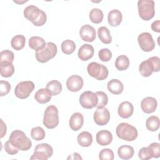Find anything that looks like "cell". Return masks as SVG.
I'll return each instance as SVG.
<instances>
[{
	"mask_svg": "<svg viewBox=\"0 0 160 160\" xmlns=\"http://www.w3.org/2000/svg\"><path fill=\"white\" fill-rule=\"evenodd\" d=\"M9 141L17 149L21 151H28L32 146V142L26 134L21 130H14L9 136Z\"/></svg>",
	"mask_w": 160,
	"mask_h": 160,
	"instance_id": "6da1fadb",
	"label": "cell"
},
{
	"mask_svg": "<svg viewBox=\"0 0 160 160\" xmlns=\"http://www.w3.org/2000/svg\"><path fill=\"white\" fill-rule=\"evenodd\" d=\"M117 136L124 141H134L138 136L137 129L127 122H121L118 125L116 129Z\"/></svg>",
	"mask_w": 160,
	"mask_h": 160,
	"instance_id": "7a4b0ae2",
	"label": "cell"
},
{
	"mask_svg": "<svg viewBox=\"0 0 160 160\" xmlns=\"http://www.w3.org/2000/svg\"><path fill=\"white\" fill-rule=\"evenodd\" d=\"M160 70V59L158 56H152L142 61L139 66V71L143 77L150 76L153 72Z\"/></svg>",
	"mask_w": 160,
	"mask_h": 160,
	"instance_id": "3957f363",
	"label": "cell"
},
{
	"mask_svg": "<svg viewBox=\"0 0 160 160\" xmlns=\"http://www.w3.org/2000/svg\"><path fill=\"white\" fill-rule=\"evenodd\" d=\"M138 8L139 16L142 20L149 21L154 16V1L152 0H139Z\"/></svg>",
	"mask_w": 160,
	"mask_h": 160,
	"instance_id": "277c9868",
	"label": "cell"
},
{
	"mask_svg": "<svg viewBox=\"0 0 160 160\" xmlns=\"http://www.w3.org/2000/svg\"><path fill=\"white\" fill-rule=\"evenodd\" d=\"M42 122L48 129H54L57 127L59 124V115L56 106L50 105L46 108Z\"/></svg>",
	"mask_w": 160,
	"mask_h": 160,
	"instance_id": "5b68a950",
	"label": "cell"
},
{
	"mask_svg": "<svg viewBox=\"0 0 160 160\" xmlns=\"http://www.w3.org/2000/svg\"><path fill=\"white\" fill-rule=\"evenodd\" d=\"M57 52V46L52 42H48L42 49L36 51V60L41 63H45L54 58Z\"/></svg>",
	"mask_w": 160,
	"mask_h": 160,
	"instance_id": "8992f818",
	"label": "cell"
},
{
	"mask_svg": "<svg viewBox=\"0 0 160 160\" xmlns=\"http://www.w3.org/2000/svg\"><path fill=\"white\" fill-rule=\"evenodd\" d=\"M87 71L89 75L97 80L102 81L108 76V68L103 64L96 62H92L88 65Z\"/></svg>",
	"mask_w": 160,
	"mask_h": 160,
	"instance_id": "52a82bcc",
	"label": "cell"
},
{
	"mask_svg": "<svg viewBox=\"0 0 160 160\" xmlns=\"http://www.w3.org/2000/svg\"><path fill=\"white\" fill-rule=\"evenodd\" d=\"M53 153V149L48 143L38 144L34 148V153L30 158L31 160H47L51 157Z\"/></svg>",
	"mask_w": 160,
	"mask_h": 160,
	"instance_id": "ba28073f",
	"label": "cell"
},
{
	"mask_svg": "<svg viewBox=\"0 0 160 160\" xmlns=\"http://www.w3.org/2000/svg\"><path fill=\"white\" fill-rule=\"evenodd\" d=\"M35 85L32 81H25L19 82L14 89L15 96L21 99H26L33 91Z\"/></svg>",
	"mask_w": 160,
	"mask_h": 160,
	"instance_id": "9c48e42d",
	"label": "cell"
},
{
	"mask_svg": "<svg viewBox=\"0 0 160 160\" xmlns=\"http://www.w3.org/2000/svg\"><path fill=\"white\" fill-rule=\"evenodd\" d=\"M98 102V96L96 93L86 91L83 92L79 97V103L85 109H92L96 107Z\"/></svg>",
	"mask_w": 160,
	"mask_h": 160,
	"instance_id": "30bf717a",
	"label": "cell"
},
{
	"mask_svg": "<svg viewBox=\"0 0 160 160\" xmlns=\"http://www.w3.org/2000/svg\"><path fill=\"white\" fill-rule=\"evenodd\" d=\"M138 41L140 48L144 52H150L155 48V42L149 32L141 33L138 37Z\"/></svg>",
	"mask_w": 160,
	"mask_h": 160,
	"instance_id": "8fae6325",
	"label": "cell"
},
{
	"mask_svg": "<svg viewBox=\"0 0 160 160\" xmlns=\"http://www.w3.org/2000/svg\"><path fill=\"white\" fill-rule=\"evenodd\" d=\"M93 118L97 125L104 126L108 123L110 119L109 111L105 107L97 108L94 113Z\"/></svg>",
	"mask_w": 160,
	"mask_h": 160,
	"instance_id": "7c38bea8",
	"label": "cell"
},
{
	"mask_svg": "<svg viewBox=\"0 0 160 160\" xmlns=\"http://www.w3.org/2000/svg\"><path fill=\"white\" fill-rule=\"evenodd\" d=\"M84 84L82 78L79 75H72L66 81V86L71 92H78L82 89Z\"/></svg>",
	"mask_w": 160,
	"mask_h": 160,
	"instance_id": "4fadbf2b",
	"label": "cell"
},
{
	"mask_svg": "<svg viewBox=\"0 0 160 160\" xmlns=\"http://www.w3.org/2000/svg\"><path fill=\"white\" fill-rule=\"evenodd\" d=\"M79 35L81 38L86 42H92L96 37L95 29L89 24L83 25L79 30Z\"/></svg>",
	"mask_w": 160,
	"mask_h": 160,
	"instance_id": "5bb4252c",
	"label": "cell"
},
{
	"mask_svg": "<svg viewBox=\"0 0 160 160\" xmlns=\"http://www.w3.org/2000/svg\"><path fill=\"white\" fill-rule=\"evenodd\" d=\"M158 106L156 99L153 97H146L141 102V107L142 111L146 114L154 112Z\"/></svg>",
	"mask_w": 160,
	"mask_h": 160,
	"instance_id": "9a60e30c",
	"label": "cell"
},
{
	"mask_svg": "<svg viewBox=\"0 0 160 160\" xmlns=\"http://www.w3.org/2000/svg\"><path fill=\"white\" fill-rule=\"evenodd\" d=\"M94 53V48L89 44H84L82 45L79 49L78 56L81 61H86L92 58Z\"/></svg>",
	"mask_w": 160,
	"mask_h": 160,
	"instance_id": "2e32d148",
	"label": "cell"
},
{
	"mask_svg": "<svg viewBox=\"0 0 160 160\" xmlns=\"http://www.w3.org/2000/svg\"><path fill=\"white\" fill-rule=\"evenodd\" d=\"M134 112V106L129 101L122 102L118 109L119 116L122 118H129Z\"/></svg>",
	"mask_w": 160,
	"mask_h": 160,
	"instance_id": "e0dca14e",
	"label": "cell"
},
{
	"mask_svg": "<svg viewBox=\"0 0 160 160\" xmlns=\"http://www.w3.org/2000/svg\"><path fill=\"white\" fill-rule=\"evenodd\" d=\"M41 9L34 5H29L27 6L23 12L24 16L28 21L34 22L39 18Z\"/></svg>",
	"mask_w": 160,
	"mask_h": 160,
	"instance_id": "ac0fdd59",
	"label": "cell"
},
{
	"mask_svg": "<svg viewBox=\"0 0 160 160\" xmlns=\"http://www.w3.org/2000/svg\"><path fill=\"white\" fill-rule=\"evenodd\" d=\"M84 123V117L80 112H74L70 117L69 124L70 128L74 131H77L79 130Z\"/></svg>",
	"mask_w": 160,
	"mask_h": 160,
	"instance_id": "d6986e66",
	"label": "cell"
},
{
	"mask_svg": "<svg viewBox=\"0 0 160 160\" xmlns=\"http://www.w3.org/2000/svg\"><path fill=\"white\" fill-rule=\"evenodd\" d=\"M112 133L108 130H101L96 135V140L101 146L109 145L112 141Z\"/></svg>",
	"mask_w": 160,
	"mask_h": 160,
	"instance_id": "ffe728a7",
	"label": "cell"
},
{
	"mask_svg": "<svg viewBox=\"0 0 160 160\" xmlns=\"http://www.w3.org/2000/svg\"><path fill=\"white\" fill-rule=\"evenodd\" d=\"M122 19V13L118 9H112L108 14V21L110 26L116 27L119 26Z\"/></svg>",
	"mask_w": 160,
	"mask_h": 160,
	"instance_id": "44dd1931",
	"label": "cell"
},
{
	"mask_svg": "<svg viewBox=\"0 0 160 160\" xmlns=\"http://www.w3.org/2000/svg\"><path fill=\"white\" fill-rule=\"evenodd\" d=\"M52 94L49 90L46 88L39 89L35 94V100L40 104H45L51 99Z\"/></svg>",
	"mask_w": 160,
	"mask_h": 160,
	"instance_id": "7402d4cb",
	"label": "cell"
},
{
	"mask_svg": "<svg viewBox=\"0 0 160 160\" xmlns=\"http://www.w3.org/2000/svg\"><path fill=\"white\" fill-rule=\"evenodd\" d=\"M108 91L113 94H120L124 90V86L122 82L117 79L110 80L107 84Z\"/></svg>",
	"mask_w": 160,
	"mask_h": 160,
	"instance_id": "603a6c76",
	"label": "cell"
},
{
	"mask_svg": "<svg viewBox=\"0 0 160 160\" xmlns=\"http://www.w3.org/2000/svg\"><path fill=\"white\" fill-rule=\"evenodd\" d=\"M28 44L30 48L38 51L42 49L45 47L46 42L42 38L35 36L29 38Z\"/></svg>",
	"mask_w": 160,
	"mask_h": 160,
	"instance_id": "cb8c5ba5",
	"label": "cell"
},
{
	"mask_svg": "<svg viewBox=\"0 0 160 160\" xmlns=\"http://www.w3.org/2000/svg\"><path fill=\"white\" fill-rule=\"evenodd\" d=\"M92 136L88 131H82L77 137L78 144L84 148L89 147L92 142Z\"/></svg>",
	"mask_w": 160,
	"mask_h": 160,
	"instance_id": "d4e9b609",
	"label": "cell"
},
{
	"mask_svg": "<svg viewBox=\"0 0 160 160\" xmlns=\"http://www.w3.org/2000/svg\"><path fill=\"white\" fill-rule=\"evenodd\" d=\"M134 153V148L129 145H122L118 149V156L122 159H129L132 158Z\"/></svg>",
	"mask_w": 160,
	"mask_h": 160,
	"instance_id": "484cf974",
	"label": "cell"
},
{
	"mask_svg": "<svg viewBox=\"0 0 160 160\" xmlns=\"http://www.w3.org/2000/svg\"><path fill=\"white\" fill-rule=\"evenodd\" d=\"M98 35L100 41L104 44H108L112 41V37L110 31L105 26H101L98 28Z\"/></svg>",
	"mask_w": 160,
	"mask_h": 160,
	"instance_id": "4316f807",
	"label": "cell"
},
{
	"mask_svg": "<svg viewBox=\"0 0 160 160\" xmlns=\"http://www.w3.org/2000/svg\"><path fill=\"white\" fill-rule=\"evenodd\" d=\"M14 72V67L12 62H0V73L2 77L9 78Z\"/></svg>",
	"mask_w": 160,
	"mask_h": 160,
	"instance_id": "83f0119b",
	"label": "cell"
},
{
	"mask_svg": "<svg viewBox=\"0 0 160 160\" xmlns=\"http://www.w3.org/2000/svg\"><path fill=\"white\" fill-rule=\"evenodd\" d=\"M26 38L23 35L21 34L14 36L11 41V45L12 48L16 51H19L24 48Z\"/></svg>",
	"mask_w": 160,
	"mask_h": 160,
	"instance_id": "f1b7e54d",
	"label": "cell"
},
{
	"mask_svg": "<svg viewBox=\"0 0 160 160\" xmlns=\"http://www.w3.org/2000/svg\"><path fill=\"white\" fill-rule=\"evenodd\" d=\"M46 88L49 90L52 96H56L60 94L62 91V84L58 80H52L46 84Z\"/></svg>",
	"mask_w": 160,
	"mask_h": 160,
	"instance_id": "f546056e",
	"label": "cell"
},
{
	"mask_svg": "<svg viewBox=\"0 0 160 160\" xmlns=\"http://www.w3.org/2000/svg\"><path fill=\"white\" fill-rule=\"evenodd\" d=\"M129 66V59L125 55L119 56L115 61V67L119 71H124Z\"/></svg>",
	"mask_w": 160,
	"mask_h": 160,
	"instance_id": "4dcf8cb0",
	"label": "cell"
},
{
	"mask_svg": "<svg viewBox=\"0 0 160 160\" xmlns=\"http://www.w3.org/2000/svg\"><path fill=\"white\" fill-rule=\"evenodd\" d=\"M160 125L159 119L156 116H151L149 117L146 121V127L148 130L154 132L156 131Z\"/></svg>",
	"mask_w": 160,
	"mask_h": 160,
	"instance_id": "1f68e13d",
	"label": "cell"
},
{
	"mask_svg": "<svg viewBox=\"0 0 160 160\" xmlns=\"http://www.w3.org/2000/svg\"><path fill=\"white\" fill-rule=\"evenodd\" d=\"M89 17L91 22L95 24H99L102 22L104 14L102 11L100 9L93 8L91 10Z\"/></svg>",
	"mask_w": 160,
	"mask_h": 160,
	"instance_id": "d6a6232c",
	"label": "cell"
},
{
	"mask_svg": "<svg viewBox=\"0 0 160 160\" xmlns=\"http://www.w3.org/2000/svg\"><path fill=\"white\" fill-rule=\"evenodd\" d=\"M76 49L75 42L70 39H66L61 43V50L65 54H72Z\"/></svg>",
	"mask_w": 160,
	"mask_h": 160,
	"instance_id": "836d02e7",
	"label": "cell"
},
{
	"mask_svg": "<svg viewBox=\"0 0 160 160\" xmlns=\"http://www.w3.org/2000/svg\"><path fill=\"white\" fill-rule=\"evenodd\" d=\"M46 136V133L42 128L40 126H37L32 128L31 130V136L36 141L42 140Z\"/></svg>",
	"mask_w": 160,
	"mask_h": 160,
	"instance_id": "e575fe53",
	"label": "cell"
},
{
	"mask_svg": "<svg viewBox=\"0 0 160 160\" xmlns=\"http://www.w3.org/2000/svg\"><path fill=\"white\" fill-rule=\"evenodd\" d=\"M14 58V53L8 49L3 50L0 53V62H12Z\"/></svg>",
	"mask_w": 160,
	"mask_h": 160,
	"instance_id": "d590c367",
	"label": "cell"
},
{
	"mask_svg": "<svg viewBox=\"0 0 160 160\" xmlns=\"http://www.w3.org/2000/svg\"><path fill=\"white\" fill-rule=\"evenodd\" d=\"M96 94L98 96V102L96 105L97 108H101L104 107L108 102V97L107 94L103 91H97Z\"/></svg>",
	"mask_w": 160,
	"mask_h": 160,
	"instance_id": "8d00e7d4",
	"label": "cell"
},
{
	"mask_svg": "<svg viewBox=\"0 0 160 160\" xmlns=\"http://www.w3.org/2000/svg\"><path fill=\"white\" fill-rule=\"evenodd\" d=\"M99 158L101 160H112L114 158V154L111 149L105 148L99 152Z\"/></svg>",
	"mask_w": 160,
	"mask_h": 160,
	"instance_id": "74e56055",
	"label": "cell"
},
{
	"mask_svg": "<svg viewBox=\"0 0 160 160\" xmlns=\"http://www.w3.org/2000/svg\"><path fill=\"white\" fill-rule=\"evenodd\" d=\"M98 56L101 61L103 62H108L112 58V52L108 48H102L99 51Z\"/></svg>",
	"mask_w": 160,
	"mask_h": 160,
	"instance_id": "f35d334b",
	"label": "cell"
},
{
	"mask_svg": "<svg viewBox=\"0 0 160 160\" xmlns=\"http://www.w3.org/2000/svg\"><path fill=\"white\" fill-rule=\"evenodd\" d=\"M151 151L152 158H158L160 156V144L158 142H152L148 146Z\"/></svg>",
	"mask_w": 160,
	"mask_h": 160,
	"instance_id": "ab89813d",
	"label": "cell"
},
{
	"mask_svg": "<svg viewBox=\"0 0 160 160\" xmlns=\"http://www.w3.org/2000/svg\"><path fill=\"white\" fill-rule=\"evenodd\" d=\"M138 157L141 160H148L152 158L148 147H143L139 151Z\"/></svg>",
	"mask_w": 160,
	"mask_h": 160,
	"instance_id": "60d3db41",
	"label": "cell"
},
{
	"mask_svg": "<svg viewBox=\"0 0 160 160\" xmlns=\"http://www.w3.org/2000/svg\"><path fill=\"white\" fill-rule=\"evenodd\" d=\"M11 90V84L6 81L1 80L0 81V96H4L7 95Z\"/></svg>",
	"mask_w": 160,
	"mask_h": 160,
	"instance_id": "b9f144b4",
	"label": "cell"
},
{
	"mask_svg": "<svg viewBox=\"0 0 160 160\" xmlns=\"http://www.w3.org/2000/svg\"><path fill=\"white\" fill-rule=\"evenodd\" d=\"M4 149H5V151L10 155H15L19 151V149H17L16 147H14L10 142L9 141H8L5 142V144H4Z\"/></svg>",
	"mask_w": 160,
	"mask_h": 160,
	"instance_id": "7bdbcfd3",
	"label": "cell"
},
{
	"mask_svg": "<svg viewBox=\"0 0 160 160\" xmlns=\"http://www.w3.org/2000/svg\"><path fill=\"white\" fill-rule=\"evenodd\" d=\"M46 21H47L46 14L44 11L41 10L39 18L37 19L36 21L32 22V24L36 26H41L46 23Z\"/></svg>",
	"mask_w": 160,
	"mask_h": 160,
	"instance_id": "ee69618b",
	"label": "cell"
},
{
	"mask_svg": "<svg viewBox=\"0 0 160 160\" xmlns=\"http://www.w3.org/2000/svg\"><path fill=\"white\" fill-rule=\"evenodd\" d=\"M151 29L154 32H160V21L157 20L154 21L151 24Z\"/></svg>",
	"mask_w": 160,
	"mask_h": 160,
	"instance_id": "f6af8a7d",
	"label": "cell"
},
{
	"mask_svg": "<svg viewBox=\"0 0 160 160\" xmlns=\"http://www.w3.org/2000/svg\"><path fill=\"white\" fill-rule=\"evenodd\" d=\"M1 138H2L4 136V135L6 134V133L7 128H6V124L4 123L2 119H1Z\"/></svg>",
	"mask_w": 160,
	"mask_h": 160,
	"instance_id": "bcb514c9",
	"label": "cell"
},
{
	"mask_svg": "<svg viewBox=\"0 0 160 160\" xmlns=\"http://www.w3.org/2000/svg\"><path fill=\"white\" fill-rule=\"evenodd\" d=\"M82 157L80 156V154L78 152H74L73 154L69 155L67 159H82Z\"/></svg>",
	"mask_w": 160,
	"mask_h": 160,
	"instance_id": "7dc6e473",
	"label": "cell"
}]
</instances>
